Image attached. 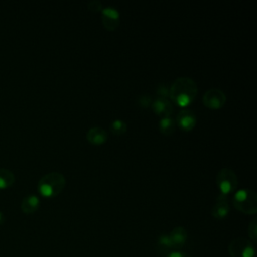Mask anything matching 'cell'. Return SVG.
<instances>
[{"instance_id":"17","label":"cell","mask_w":257,"mask_h":257,"mask_svg":"<svg viewBox=\"0 0 257 257\" xmlns=\"http://www.w3.org/2000/svg\"><path fill=\"white\" fill-rule=\"evenodd\" d=\"M110 130L115 135H121L126 131V123L122 119H114L110 123Z\"/></svg>"},{"instance_id":"9","label":"cell","mask_w":257,"mask_h":257,"mask_svg":"<svg viewBox=\"0 0 257 257\" xmlns=\"http://www.w3.org/2000/svg\"><path fill=\"white\" fill-rule=\"evenodd\" d=\"M176 124L184 131L192 130L197 121L195 113L190 109H183L179 111L176 116Z\"/></svg>"},{"instance_id":"15","label":"cell","mask_w":257,"mask_h":257,"mask_svg":"<svg viewBox=\"0 0 257 257\" xmlns=\"http://www.w3.org/2000/svg\"><path fill=\"white\" fill-rule=\"evenodd\" d=\"M15 181L12 171L6 168H0V189L10 187Z\"/></svg>"},{"instance_id":"11","label":"cell","mask_w":257,"mask_h":257,"mask_svg":"<svg viewBox=\"0 0 257 257\" xmlns=\"http://www.w3.org/2000/svg\"><path fill=\"white\" fill-rule=\"evenodd\" d=\"M170 241L172 244V247L174 250H179L184 247L187 239H188V233L187 230L184 227H176L174 228L171 233L169 234Z\"/></svg>"},{"instance_id":"7","label":"cell","mask_w":257,"mask_h":257,"mask_svg":"<svg viewBox=\"0 0 257 257\" xmlns=\"http://www.w3.org/2000/svg\"><path fill=\"white\" fill-rule=\"evenodd\" d=\"M230 212V206L228 202V197L223 194H219L216 198V202L211 210L212 216L216 219H224L228 216Z\"/></svg>"},{"instance_id":"19","label":"cell","mask_w":257,"mask_h":257,"mask_svg":"<svg viewBox=\"0 0 257 257\" xmlns=\"http://www.w3.org/2000/svg\"><path fill=\"white\" fill-rule=\"evenodd\" d=\"M152 98L150 95L148 94H144V95H141L139 98H138V103L140 106L142 107H148L149 105L152 104Z\"/></svg>"},{"instance_id":"13","label":"cell","mask_w":257,"mask_h":257,"mask_svg":"<svg viewBox=\"0 0 257 257\" xmlns=\"http://www.w3.org/2000/svg\"><path fill=\"white\" fill-rule=\"evenodd\" d=\"M40 201L36 195H28L22 199L20 208L25 214H32L39 208Z\"/></svg>"},{"instance_id":"23","label":"cell","mask_w":257,"mask_h":257,"mask_svg":"<svg viewBox=\"0 0 257 257\" xmlns=\"http://www.w3.org/2000/svg\"><path fill=\"white\" fill-rule=\"evenodd\" d=\"M4 222V216H3V214L0 212V224H2Z\"/></svg>"},{"instance_id":"22","label":"cell","mask_w":257,"mask_h":257,"mask_svg":"<svg viewBox=\"0 0 257 257\" xmlns=\"http://www.w3.org/2000/svg\"><path fill=\"white\" fill-rule=\"evenodd\" d=\"M166 257H191L190 255H188L187 253H184L182 251L179 250H173L172 252H170Z\"/></svg>"},{"instance_id":"18","label":"cell","mask_w":257,"mask_h":257,"mask_svg":"<svg viewBox=\"0 0 257 257\" xmlns=\"http://www.w3.org/2000/svg\"><path fill=\"white\" fill-rule=\"evenodd\" d=\"M248 234L250 236L251 242H253L254 244L257 241V220L253 219L248 227Z\"/></svg>"},{"instance_id":"8","label":"cell","mask_w":257,"mask_h":257,"mask_svg":"<svg viewBox=\"0 0 257 257\" xmlns=\"http://www.w3.org/2000/svg\"><path fill=\"white\" fill-rule=\"evenodd\" d=\"M102 24L107 30H114L119 24V12L114 7H105L102 9Z\"/></svg>"},{"instance_id":"3","label":"cell","mask_w":257,"mask_h":257,"mask_svg":"<svg viewBox=\"0 0 257 257\" xmlns=\"http://www.w3.org/2000/svg\"><path fill=\"white\" fill-rule=\"evenodd\" d=\"M234 207L244 214H255L257 212V195L252 189H240L232 198Z\"/></svg>"},{"instance_id":"6","label":"cell","mask_w":257,"mask_h":257,"mask_svg":"<svg viewBox=\"0 0 257 257\" xmlns=\"http://www.w3.org/2000/svg\"><path fill=\"white\" fill-rule=\"evenodd\" d=\"M225 102L226 94L219 88H210L203 94V103L209 108H220Z\"/></svg>"},{"instance_id":"21","label":"cell","mask_w":257,"mask_h":257,"mask_svg":"<svg viewBox=\"0 0 257 257\" xmlns=\"http://www.w3.org/2000/svg\"><path fill=\"white\" fill-rule=\"evenodd\" d=\"M101 6H102L101 2L98 1V0H93V1H90L88 3V9L93 11V12H97L99 10H102Z\"/></svg>"},{"instance_id":"10","label":"cell","mask_w":257,"mask_h":257,"mask_svg":"<svg viewBox=\"0 0 257 257\" xmlns=\"http://www.w3.org/2000/svg\"><path fill=\"white\" fill-rule=\"evenodd\" d=\"M152 108L153 110L162 117L164 116H171L173 112V105L172 102L167 97H156L152 101Z\"/></svg>"},{"instance_id":"14","label":"cell","mask_w":257,"mask_h":257,"mask_svg":"<svg viewBox=\"0 0 257 257\" xmlns=\"http://www.w3.org/2000/svg\"><path fill=\"white\" fill-rule=\"evenodd\" d=\"M156 250L160 255L167 256L170 252H172L174 249L172 247L170 237L168 234H161L159 235L157 239V244H156Z\"/></svg>"},{"instance_id":"5","label":"cell","mask_w":257,"mask_h":257,"mask_svg":"<svg viewBox=\"0 0 257 257\" xmlns=\"http://www.w3.org/2000/svg\"><path fill=\"white\" fill-rule=\"evenodd\" d=\"M229 252L232 257H255L256 248L251 240L237 237L233 239L229 244Z\"/></svg>"},{"instance_id":"4","label":"cell","mask_w":257,"mask_h":257,"mask_svg":"<svg viewBox=\"0 0 257 257\" xmlns=\"http://www.w3.org/2000/svg\"><path fill=\"white\" fill-rule=\"evenodd\" d=\"M216 183L220 190V194L228 195L238 186V177L230 168H222L216 175Z\"/></svg>"},{"instance_id":"2","label":"cell","mask_w":257,"mask_h":257,"mask_svg":"<svg viewBox=\"0 0 257 257\" xmlns=\"http://www.w3.org/2000/svg\"><path fill=\"white\" fill-rule=\"evenodd\" d=\"M65 177L59 172H51L40 178L37 184L38 192L47 198L57 196L65 186Z\"/></svg>"},{"instance_id":"20","label":"cell","mask_w":257,"mask_h":257,"mask_svg":"<svg viewBox=\"0 0 257 257\" xmlns=\"http://www.w3.org/2000/svg\"><path fill=\"white\" fill-rule=\"evenodd\" d=\"M169 90H170V87H168L167 85L165 84H160L157 88V94H158V97H167L169 96Z\"/></svg>"},{"instance_id":"16","label":"cell","mask_w":257,"mask_h":257,"mask_svg":"<svg viewBox=\"0 0 257 257\" xmlns=\"http://www.w3.org/2000/svg\"><path fill=\"white\" fill-rule=\"evenodd\" d=\"M159 127L164 135H171L175 131L176 121L172 118V116H164L159 121Z\"/></svg>"},{"instance_id":"1","label":"cell","mask_w":257,"mask_h":257,"mask_svg":"<svg viewBox=\"0 0 257 257\" xmlns=\"http://www.w3.org/2000/svg\"><path fill=\"white\" fill-rule=\"evenodd\" d=\"M198 86L195 80L188 76H180L170 86L169 96L180 106L189 105L197 96Z\"/></svg>"},{"instance_id":"12","label":"cell","mask_w":257,"mask_h":257,"mask_svg":"<svg viewBox=\"0 0 257 257\" xmlns=\"http://www.w3.org/2000/svg\"><path fill=\"white\" fill-rule=\"evenodd\" d=\"M86 139L93 145H101L107 140V132L100 126H92L86 132Z\"/></svg>"}]
</instances>
